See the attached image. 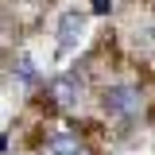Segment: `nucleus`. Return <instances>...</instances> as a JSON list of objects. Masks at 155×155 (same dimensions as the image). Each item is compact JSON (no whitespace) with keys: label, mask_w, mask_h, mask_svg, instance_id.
Wrapping results in <instances>:
<instances>
[{"label":"nucleus","mask_w":155,"mask_h":155,"mask_svg":"<svg viewBox=\"0 0 155 155\" xmlns=\"http://www.w3.org/2000/svg\"><path fill=\"white\" fill-rule=\"evenodd\" d=\"M81 93H85V85H81V74H62L51 81V97H54L62 109H74L78 101H81Z\"/></svg>","instance_id":"f257e3e1"},{"label":"nucleus","mask_w":155,"mask_h":155,"mask_svg":"<svg viewBox=\"0 0 155 155\" xmlns=\"http://www.w3.org/2000/svg\"><path fill=\"white\" fill-rule=\"evenodd\" d=\"M93 12H109V0H93Z\"/></svg>","instance_id":"39448f33"},{"label":"nucleus","mask_w":155,"mask_h":155,"mask_svg":"<svg viewBox=\"0 0 155 155\" xmlns=\"http://www.w3.org/2000/svg\"><path fill=\"white\" fill-rule=\"evenodd\" d=\"M47 155H81V140L70 132H58L47 140Z\"/></svg>","instance_id":"20e7f679"},{"label":"nucleus","mask_w":155,"mask_h":155,"mask_svg":"<svg viewBox=\"0 0 155 155\" xmlns=\"http://www.w3.org/2000/svg\"><path fill=\"white\" fill-rule=\"evenodd\" d=\"M105 109L113 116H132L140 109V93H136V85H113L109 93H105Z\"/></svg>","instance_id":"f03ea898"},{"label":"nucleus","mask_w":155,"mask_h":155,"mask_svg":"<svg viewBox=\"0 0 155 155\" xmlns=\"http://www.w3.org/2000/svg\"><path fill=\"white\" fill-rule=\"evenodd\" d=\"M81 31H85V16L81 12H66L62 23H58V43L62 47H74L78 39H81Z\"/></svg>","instance_id":"7ed1b4c3"}]
</instances>
